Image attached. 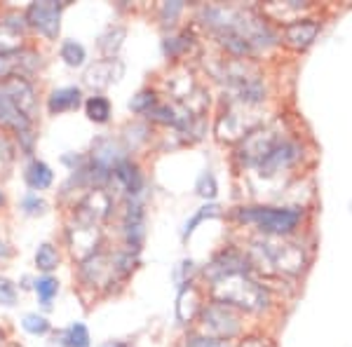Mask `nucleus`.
Wrapping results in <instances>:
<instances>
[{
  "mask_svg": "<svg viewBox=\"0 0 352 347\" xmlns=\"http://www.w3.org/2000/svg\"><path fill=\"white\" fill-rule=\"evenodd\" d=\"M113 176L120 181V186L129 192V195H136V192H141V186H144V176H141L139 167H136L132 160H120V164L113 169Z\"/></svg>",
  "mask_w": 352,
  "mask_h": 347,
  "instance_id": "9d476101",
  "label": "nucleus"
},
{
  "mask_svg": "<svg viewBox=\"0 0 352 347\" xmlns=\"http://www.w3.org/2000/svg\"><path fill=\"white\" fill-rule=\"evenodd\" d=\"M61 10L64 3H54V0H43V3H33L26 10V21L33 28L47 36L50 41H56L59 36V19H61Z\"/></svg>",
  "mask_w": 352,
  "mask_h": 347,
  "instance_id": "7ed1b4c3",
  "label": "nucleus"
},
{
  "mask_svg": "<svg viewBox=\"0 0 352 347\" xmlns=\"http://www.w3.org/2000/svg\"><path fill=\"white\" fill-rule=\"evenodd\" d=\"M317 33H320V24H317V21L298 19V21H292V24L285 28V41L287 45H292V47L305 49L308 45H312Z\"/></svg>",
  "mask_w": 352,
  "mask_h": 347,
  "instance_id": "0eeeda50",
  "label": "nucleus"
},
{
  "mask_svg": "<svg viewBox=\"0 0 352 347\" xmlns=\"http://www.w3.org/2000/svg\"><path fill=\"white\" fill-rule=\"evenodd\" d=\"M85 111H87V117L92 122H106L111 117V104L106 96H89L85 101Z\"/></svg>",
  "mask_w": 352,
  "mask_h": 347,
  "instance_id": "4468645a",
  "label": "nucleus"
},
{
  "mask_svg": "<svg viewBox=\"0 0 352 347\" xmlns=\"http://www.w3.org/2000/svg\"><path fill=\"white\" fill-rule=\"evenodd\" d=\"M59 54H61V59H64L66 64L73 66V68L82 66L85 59H87V52H85V47H82L80 43H76V41H64V43H61Z\"/></svg>",
  "mask_w": 352,
  "mask_h": 347,
  "instance_id": "f3484780",
  "label": "nucleus"
},
{
  "mask_svg": "<svg viewBox=\"0 0 352 347\" xmlns=\"http://www.w3.org/2000/svg\"><path fill=\"white\" fill-rule=\"evenodd\" d=\"M21 326L33 335H43V333L50 331V322L41 315H26L24 322H21Z\"/></svg>",
  "mask_w": 352,
  "mask_h": 347,
  "instance_id": "aec40b11",
  "label": "nucleus"
},
{
  "mask_svg": "<svg viewBox=\"0 0 352 347\" xmlns=\"http://www.w3.org/2000/svg\"><path fill=\"white\" fill-rule=\"evenodd\" d=\"M214 293H217V303L226 305H237L244 310H261L268 303V293L263 291V287L249 280L247 275H228L214 282Z\"/></svg>",
  "mask_w": 352,
  "mask_h": 347,
  "instance_id": "f257e3e1",
  "label": "nucleus"
},
{
  "mask_svg": "<svg viewBox=\"0 0 352 347\" xmlns=\"http://www.w3.org/2000/svg\"><path fill=\"white\" fill-rule=\"evenodd\" d=\"M0 94L8 96L28 120H31L33 113H36V94H33V87L26 78H8V80H3L0 82Z\"/></svg>",
  "mask_w": 352,
  "mask_h": 347,
  "instance_id": "39448f33",
  "label": "nucleus"
},
{
  "mask_svg": "<svg viewBox=\"0 0 352 347\" xmlns=\"http://www.w3.org/2000/svg\"><path fill=\"white\" fill-rule=\"evenodd\" d=\"M33 289H36L41 303L50 305V300H52L54 295H56V291H59V282H56L54 277L45 275V277H41V280H36V287H33Z\"/></svg>",
  "mask_w": 352,
  "mask_h": 347,
  "instance_id": "a211bd4d",
  "label": "nucleus"
},
{
  "mask_svg": "<svg viewBox=\"0 0 352 347\" xmlns=\"http://www.w3.org/2000/svg\"><path fill=\"white\" fill-rule=\"evenodd\" d=\"M59 338L64 340L61 347H87L89 345V331H87V326L80 322H76L73 326H68Z\"/></svg>",
  "mask_w": 352,
  "mask_h": 347,
  "instance_id": "2eb2a0df",
  "label": "nucleus"
},
{
  "mask_svg": "<svg viewBox=\"0 0 352 347\" xmlns=\"http://www.w3.org/2000/svg\"><path fill=\"white\" fill-rule=\"evenodd\" d=\"M24 176H26L28 188H33V190H45V188L52 186V179H54L52 169H50L47 164L41 162V160H31V164L26 167Z\"/></svg>",
  "mask_w": 352,
  "mask_h": 347,
  "instance_id": "f8f14e48",
  "label": "nucleus"
},
{
  "mask_svg": "<svg viewBox=\"0 0 352 347\" xmlns=\"http://www.w3.org/2000/svg\"><path fill=\"white\" fill-rule=\"evenodd\" d=\"M36 265H38V270H43V272H52L56 265H59V251H56V247L54 244H50V242H45L38 247V251H36Z\"/></svg>",
  "mask_w": 352,
  "mask_h": 347,
  "instance_id": "dca6fc26",
  "label": "nucleus"
},
{
  "mask_svg": "<svg viewBox=\"0 0 352 347\" xmlns=\"http://www.w3.org/2000/svg\"><path fill=\"white\" fill-rule=\"evenodd\" d=\"M212 214H217V207H214V204H209V207H202L200 212H197L195 216H192V219L188 221V223H186V230H184V237H188L192 230H195V225L200 223V221H204V216H212Z\"/></svg>",
  "mask_w": 352,
  "mask_h": 347,
  "instance_id": "412c9836",
  "label": "nucleus"
},
{
  "mask_svg": "<svg viewBox=\"0 0 352 347\" xmlns=\"http://www.w3.org/2000/svg\"><path fill=\"white\" fill-rule=\"evenodd\" d=\"M186 347H228V343H223V340L219 338H190Z\"/></svg>",
  "mask_w": 352,
  "mask_h": 347,
  "instance_id": "4be33fe9",
  "label": "nucleus"
},
{
  "mask_svg": "<svg viewBox=\"0 0 352 347\" xmlns=\"http://www.w3.org/2000/svg\"><path fill=\"white\" fill-rule=\"evenodd\" d=\"M124 227H127V242H129V247L139 249V242H141V237H144V212H141L139 204L129 207L127 223H124Z\"/></svg>",
  "mask_w": 352,
  "mask_h": 347,
  "instance_id": "ddd939ff",
  "label": "nucleus"
},
{
  "mask_svg": "<svg viewBox=\"0 0 352 347\" xmlns=\"http://www.w3.org/2000/svg\"><path fill=\"white\" fill-rule=\"evenodd\" d=\"M129 108H132L134 113H151L153 108H155V94L153 92H139L134 96L132 101H129Z\"/></svg>",
  "mask_w": 352,
  "mask_h": 347,
  "instance_id": "6ab92c4d",
  "label": "nucleus"
},
{
  "mask_svg": "<svg viewBox=\"0 0 352 347\" xmlns=\"http://www.w3.org/2000/svg\"><path fill=\"white\" fill-rule=\"evenodd\" d=\"M80 89L78 87H61V89H54L50 94V101H47V108L52 115H61L66 111H76L80 106Z\"/></svg>",
  "mask_w": 352,
  "mask_h": 347,
  "instance_id": "1a4fd4ad",
  "label": "nucleus"
},
{
  "mask_svg": "<svg viewBox=\"0 0 352 347\" xmlns=\"http://www.w3.org/2000/svg\"><path fill=\"white\" fill-rule=\"evenodd\" d=\"M296 157H298V146L296 144H282L280 141V144H277L268 155L261 160V174L270 176V174L280 172V169L289 167Z\"/></svg>",
  "mask_w": 352,
  "mask_h": 347,
  "instance_id": "423d86ee",
  "label": "nucleus"
},
{
  "mask_svg": "<svg viewBox=\"0 0 352 347\" xmlns=\"http://www.w3.org/2000/svg\"><path fill=\"white\" fill-rule=\"evenodd\" d=\"M21 207L26 209V214H41L45 209V202L38 200V195H26L24 202H21Z\"/></svg>",
  "mask_w": 352,
  "mask_h": 347,
  "instance_id": "b1692460",
  "label": "nucleus"
},
{
  "mask_svg": "<svg viewBox=\"0 0 352 347\" xmlns=\"http://www.w3.org/2000/svg\"><path fill=\"white\" fill-rule=\"evenodd\" d=\"M237 219L258 225L263 232L287 235L300 223L303 214L298 209H277V207H247L237 212Z\"/></svg>",
  "mask_w": 352,
  "mask_h": 347,
  "instance_id": "f03ea898",
  "label": "nucleus"
},
{
  "mask_svg": "<svg viewBox=\"0 0 352 347\" xmlns=\"http://www.w3.org/2000/svg\"><path fill=\"white\" fill-rule=\"evenodd\" d=\"M5 202V197H3V192H0V204H3Z\"/></svg>",
  "mask_w": 352,
  "mask_h": 347,
  "instance_id": "a878e982",
  "label": "nucleus"
},
{
  "mask_svg": "<svg viewBox=\"0 0 352 347\" xmlns=\"http://www.w3.org/2000/svg\"><path fill=\"white\" fill-rule=\"evenodd\" d=\"M240 347H270V343H265L263 338H247V340H242Z\"/></svg>",
  "mask_w": 352,
  "mask_h": 347,
  "instance_id": "393cba45",
  "label": "nucleus"
},
{
  "mask_svg": "<svg viewBox=\"0 0 352 347\" xmlns=\"http://www.w3.org/2000/svg\"><path fill=\"white\" fill-rule=\"evenodd\" d=\"M14 284L8 280H0V300L5 305H14Z\"/></svg>",
  "mask_w": 352,
  "mask_h": 347,
  "instance_id": "5701e85b",
  "label": "nucleus"
},
{
  "mask_svg": "<svg viewBox=\"0 0 352 347\" xmlns=\"http://www.w3.org/2000/svg\"><path fill=\"white\" fill-rule=\"evenodd\" d=\"M204 326H207L212 333H217L219 340H226V338H230V335L237 333L240 322H237V315L232 312L230 305L214 303L204 310Z\"/></svg>",
  "mask_w": 352,
  "mask_h": 347,
  "instance_id": "20e7f679",
  "label": "nucleus"
},
{
  "mask_svg": "<svg viewBox=\"0 0 352 347\" xmlns=\"http://www.w3.org/2000/svg\"><path fill=\"white\" fill-rule=\"evenodd\" d=\"M268 258L277 267H285V270H298L303 265V254L296 249V244H263Z\"/></svg>",
  "mask_w": 352,
  "mask_h": 347,
  "instance_id": "6e6552de",
  "label": "nucleus"
},
{
  "mask_svg": "<svg viewBox=\"0 0 352 347\" xmlns=\"http://www.w3.org/2000/svg\"><path fill=\"white\" fill-rule=\"evenodd\" d=\"M113 68H120L116 59H106L101 61V64H94L89 68L87 73H85V82L92 85V87H106V85H111L113 80H118V76L120 73H113Z\"/></svg>",
  "mask_w": 352,
  "mask_h": 347,
  "instance_id": "9b49d317",
  "label": "nucleus"
}]
</instances>
